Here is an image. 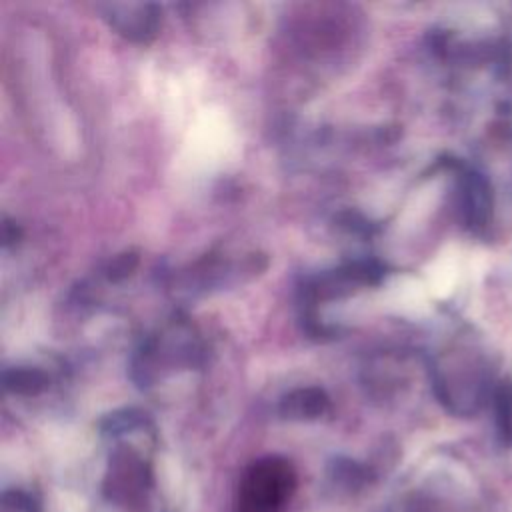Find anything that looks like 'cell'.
Segmentation results:
<instances>
[{
    "mask_svg": "<svg viewBox=\"0 0 512 512\" xmlns=\"http://www.w3.org/2000/svg\"><path fill=\"white\" fill-rule=\"evenodd\" d=\"M430 376L438 402L458 416L476 414L496 390L488 360L470 348L442 352L432 362Z\"/></svg>",
    "mask_w": 512,
    "mask_h": 512,
    "instance_id": "6da1fadb",
    "label": "cell"
},
{
    "mask_svg": "<svg viewBox=\"0 0 512 512\" xmlns=\"http://www.w3.org/2000/svg\"><path fill=\"white\" fill-rule=\"evenodd\" d=\"M296 484L298 476L290 460L282 456L258 458L238 482L234 512H284Z\"/></svg>",
    "mask_w": 512,
    "mask_h": 512,
    "instance_id": "7a4b0ae2",
    "label": "cell"
},
{
    "mask_svg": "<svg viewBox=\"0 0 512 512\" xmlns=\"http://www.w3.org/2000/svg\"><path fill=\"white\" fill-rule=\"evenodd\" d=\"M200 356L202 346L194 330L182 320L170 322L158 334L144 340L132 360V374L138 384L148 386L166 372L192 368Z\"/></svg>",
    "mask_w": 512,
    "mask_h": 512,
    "instance_id": "3957f363",
    "label": "cell"
},
{
    "mask_svg": "<svg viewBox=\"0 0 512 512\" xmlns=\"http://www.w3.org/2000/svg\"><path fill=\"white\" fill-rule=\"evenodd\" d=\"M102 490L116 506L128 512H146L154 492V474L146 454L130 442L116 444L108 458Z\"/></svg>",
    "mask_w": 512,
    "mask_h": 512,
    "instance_id": "277c9868",
    "label": "cell"
},
{
    "mask_svg": "<svg viewBox=\"0 0 512 512\" xmlns=\"http://www.w3.org/2000/svg\"><path fill=\"white\" fill-rule=\"evenodd\" d=\"M384 278V266L376 260H354L306 280L302 294L306 304H318L352 294L356 288L374 286Z\"/></svg>",
    "mask_w": 512,
    "mask_h": 512,
    "instance_id": "5b68a950",
    "label": "cell"
},
{
    "mask_svg": "<svg viewBox=\"0 0 512 512\" xmlns=\"http://www.w3.org/2000/svg\"><path fill=\"white\" fill-rule=\"evenodd\" d=\"M454 206L460 224L474 234H482L490 226L494 212V196L488 178L474 168H462L456 174Z\"/></svg>",
    "mask_w": 512,
    "mask_h": 512,
    "instance_id": "8992f818",
    "label": "cell"
},
{
    "mask_svg": "<svg viewBox=\"0 0 512 512\" xmlns=\"http://www.w3.org/2000/svg\"><path fill=\"white\" fill-rule=\"evenodd\" d=\"M108 24L132 42H150L162 22V10L156 4H104L100 6Z\"/></svg>",
    "mask_w": 512,
    "mask_h": 512,
    "instance_id": "52a82bcc",
    "label": "cell"
},
{
    "mask_svg": "<svg viewBox=\"0 0 512 512\" xmlns=\"http://www.w3.org/2000/svg\"><path fill=\"white\" fill-rule=\"evenodd\" d=\"M278 412L286 420H318L330 412V398L322 388H294L282 396Z\"/></svg>",
    "mask_w": 512,
    "mask_h": 512,
    "instance_id": "ba28073f",
    "label": "cell"
},
{
    "mask_svg": "<svg viewBox=\"0 0 512 512\" xmlns=\"http://www.w3.org/2000/svg\"><path fill=\"white\" fill-rule=\"evenodd\" d=\"M48 374L42 372L40 368H8L4 372V388L12 394H22V396H34L40 394L42 390L48 388Z\"/></svg>",
    "mask_w": 512,
    "mask_h": 512,
    "instance_id": "9c48e42d",
    "label": "cell"
},
{
    "mask_svg": "<svg viewBox=\"0 0 512 512\" xmlns=\"http://www.w3.org/2000/svg\"><path fill=\"white\" fill-rule=\"evenodd\" d=\"M492 400H494L498 428H500L502 436L512 440V382L496 384Z\"/></svg>",
    "mask_w": 512,
    "mask_h": 512,
    "instance_id": "30bf717a",
    "label": "cell"
},
{
    "mask_svg": "<svg viewBox=\"0 0 512 512\" xmlns=\"http://www.w3.org/2000/svg\"><path fill=\"white\" fill-rule=\"evenodd\" d=\"M136 264H138V258L132 252H124V254H118L116 258H112L104 272H106L108 280H122L134 272Z\"/></svg>",
    "mask_w": 512,
    "mask_h": 512,
    "instance_id": "8fae6325",
    "label": "cell"
}]
</instances>
